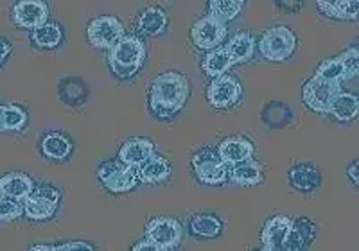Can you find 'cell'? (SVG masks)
Instances as JSON below:
<instances>
[{
  "label": "cell",
  "instance_id": "6da1fadb",
  "mask_svg": "<svg viewBox=\"0 0 359 251\" xmlns=\"http://www.w3.org/2000/svg\"><path fill=\"white\" fill-rule=\"evenodd\" d=\"M187 97V77L180 72H163L149 86V109L155 117L171 118L184 108Z\"/></svg>",
  "mask_w": 359,
  "mask_h": 251
},
{
  "label": "cell",
  "instance_id": "7a4b0ae2",
  "mask_svg": "<svg viewBox=\"0 0 359 251\" xmlns=\"http://www.w3.org/2000/svg\"><path fill=\"white\" fill-rule=\"evenodd\" d=\"M146 60V47L137 36H123L108 49V65L121 79H130L139 72Z\"/></svg>",
  "mask_w": 359,
  "mask_h": 251
},
{
  "label": "cell",
  "instance_id": "3957f363",
  "mask_svg": "<svg viewBox=\"0 0 359 251\" xmlns=\"http://www.w3.org/2000/svg\"><path fill=\"white\" fill-rule=\"evenodd\" d=\"M194 175L205 185H223L230 176L229 165L221 160L219 153L212 147H203L191 160Z\"/></svg>",
  "mask_w": 359,
  "mask_h": 251
},
{
  "label": "cell",
  "instance_id": "277c9868",
  "mask_svg": "<svg viewBox=\"0 0 359 251\" xmlns=\"http://www.w3.org/2000/svg\"><path fill=\"white\" fill-rule=\"evenodd\" d=\"M297 49V36L290 27L278 25L262 34L259 50L268 61H286Z\"/></svg>",
  "mask_w": 359,
  "mask_h": 251
},
{
  "label": "cell",
  "instance_id": "5b68a950",
  "mask_svg": "<svg viewBox=\"0 0 359 251\" xmlns=\"http://www.w3.org/2000/svg\"><path fill=\"white\" fill-rule=\"evenodd\" d=\"M99 182L104 185L110 192L121 194V192H130L140 182L139 169L137 167L126 165L124 162H107L102 163L97 170Z\"/></svg>",
  "mask_w": 359,
  "mask_h": 251
},
{
  "label": "cell",
  "instance_id": "8992f818",
  "mask_svg": "<svg viewBox=\"0 0 359 251\" xmlns=\"http://www.w3.org/2000/svg\"><path fill=\"white\" fill-rule=\"evenodd\" d=\"M339 92H341V83L327 81V79L314 76L304 85L302 99L307 108L316 114H329L332 101Z\"/></svg>",
  "mask_w": 359,
  "mask_h": 251
},
{
  "label": "cell",
  "instance_id": "52a82bcc",
  "mask_svg": "<svg viewBox=\"0 0 359 251\" xmlns=\"http://www.w3.org/2000/svg\"><path fill=\"white\" fill-rule=\"evenodd\" d=\"M22 203H24L25 217L33 219V221H47L56 214L60 192L47 185L34 186Z\"/></svg>",
  "mask_w": 359,
  "mask_h": 251
},
{
  "label": "cell",
  "instance_id": "ba28073f",
  "mask_svg": "<svg viewBox=\"0 0 359 251\" xmlns=\"http://www.w3.org/2000/svg\"><path fill=\"white\" fill-rule=\"evenodd\" d=\"M182 237H184V230L176 219L156 217L146 226V239L151 240L160 251L178 247Z\"/></svg>",
  "mask_w": 359,
  "mask_h": 251
},
{
  "label": "cell",
  "instance_id": "9c48e42d",
  "mask_svg": "<svg viewBox=\"0 0 359 251\" xmlns=\"http://www.w3.org/2000/svg\"><path fill=\"white\" fill-rule=\"evenodd\" d=\"M241 83L237 81L232 76H217L214 77V81L210 83L207 90L208 104L216 109H226L230 106L237 104V101L241 99Z\"/></svg>",
  "mask_w": 359,
  "mask_h": 251
},
{
  "label": "cell",
  "instance_id": "30bf717a",
  "mask_svg": "<svg viewBox=\"0 0 359 251\" xmlns=\"http://www.w3.org/2000/svg\"><path fill=\"white\" fill-rule=\"evenodd\" d=\"M86 36L97 49H110L124 36V27L115 17H99L88 24Z\"/></svg>",
  "mask_w": 359,
  "mask_h": 251
},
{
  "label": "cell",
  "instance_id": "8fae6325",
  "mask_svg": "<svg viewBox=\"0 0 359 251\" xmlns=\"http://www.w3.org/2000/svg\"><path fill=\"white\" fill-rule=\"evenodd\" d=\"M226 33H229L226 25L208 15L194 24V27L191 29V38L198 49L212 50L223 43Z\"/></svg>",
  "mask_w": 359,
  "mask_h": 251
},
{
  "label": "cell",
  "instance_id": "7c38bea8",
  "mask_svg": "<svg viewBox=\"0 0 359 251\" xmlns=\"http://www.w3.org/2000/svg\"><path fill=\"white\" fill-rule=\"evenodd\" d=\"M13 20L22 29H36L49 22V8L43 0H20L13 8Z\"/></svg>",
  "mask_w": 359,
  "mask_h": 251
},
{
  "label": "cell",
  "instance_id": "4fadbf2b",
  "mask_svg": "<svg viewBox=\"0 0 359 251\" xmlns=\"http://www.w3.org/2000/svg\"><path fill=\"white\" fill-rule=\"evenodd\" d=\"M291 226H293V221L286 215H277V217L269 219L261 233L262 247L268 251L284 250V243H286Z\"/></svg>",
  "mask_w": 359,
  "mask_h": 251
},
{
  "label": "cell",
  "instance_id": "5bb4252c",
  "mask_svg": "<svg viewBox=\"0 0 359 251\" xmlns=\"http://www.w3.org/2000/svg\"><path fill=\"white\" fill-rule=\"evenodd\" d=\"M221 160L229 167L237 165V163L250 160L253 156V144L245 137H229L217 146Z\"/></svg>",
  "mask_w": 359,
  "mask_h": 251
},
{
  "label": "cell",
  "instance_id": "9a60e30c",
  "mask_svg": "<svg viewBox=\"0 0 359 251\" xmlns=\"http://www.w3.org/2000/svg\"><path fill=\"white\" fill-rule=\"evenodd\" d=\"M287 182L300 192H314L322 185V172L309 162L297 163L287 172Z\"/></svg>",
  "mask_w": 359,
  "mask_h": 251
},
{
  "label": "cell",
  "instance_id": "2e32d148",
  "mask_svg": "<svg viewBox=\"0 0 359 251\" xmlns=\"http://www.w3.org/2000/svg\"><path fill=\"white\" fill-rule=\"evenodd\" d=\"M153 154H155V146H153L151 140H146V138H131L118 151V160L126 163V165L139 169Z\"/></svg>",
  "mask_w": 359,
  "mask_h": 251
},
{
  "label": "cell",
  "instance_id": "e0dca14e",
  "mask_svg": "<svg viewBox=\"0 0 359 251\" xmlns=\"http://www.w3.org/2000/svg\"><path fill=\"white\" fill-rule=\"evenodd\" d=\"M320 13L336 20H359V0H316Z\"/></svg>",
  "mask_w": 359,
  "mask_h": 251
},
{
  "label": "cell",
  "instance_id": "ac0fdd59",
  "mask_svg": "<svg viewBox=\"0 0 359 251\" xmlns=\"http://www.w3.org/2000/svg\"><path fill=\"white\" fill-rule=\"evenodd\" d=\"M34 189L33 179L24 172H9L0 178V194L24 201L29 192Z\"/></svg>",
  "mask_w": 359,
  "mask_h": 251
},
{
  "label": "cell",
  "instance_id": "d6986e66",
  "mask_svg": "<svg viewBox=\"0 0 359 251\" xmlns=\"http://www.w3.org/2000/svg\"><path fill=\"white\" fill-rule=\"evenodd\" d=\"M171 176V165H169L168 158L158 156V154H153L142 165L139 167V178L142 183H155L165 182V179Z\"/></svg>",
  "mask_w": 359,
  "mask_h": 251
},
{
  "label": "cell",
  "instance_id": "ffe728a7",
  "mask_svg": "<svg viewBox=\"0 0 359 251\" xmlns=\"http://www.w3.org/2000/svg\"><path fill=\"white\" fill-rule=\"evenodd\" d=\"M329 114L339 122H351L359 117V97L354 93L339 92L332 101Z\"/></svg>",
  "mask_w": 359,
  "mask_h": 251
},
{
  "label": "cell",
  "instance_id": "44dd1931",
  "mask_svg": "<svg viewBox=\"0 0 359 251\" xmlns=\"http://www.w3.org/2000/svg\"><path fill=\"white\" fill-rule=\"evenodd\" d=\"M41 153L49 160H65L72 153V142L62 133H50L41 140Z\"/></svg>",
  "mask_w": 359,
  "mask_h": 251
},
{
  "label": "cell",
  "instance_id": "7402d4cb",
  "mask_svg": "<svg viewBox=\"0 0 359 251\" xmlns=\"http://www.w3.org/2000/svg\"><path fill=\"white\" fill-rule=\"evenodd\" d=\"M224 49L233 63H245L255 53V38L248 33H239L226 43Z\"/></svg>",
  "mask_w": 359,
  "mask_h": 251
},
{
  "label": "cell",
  "instance_id": "603a6c76",
  "mask_svg": "<svg viewBox=\"0 0 359 251\" xmlns=\"http://www.w3.org/2000/svg\"><path fill=\"white\" fill-rule=\"evenodd\" d=\"M229 178L233 183H237V185H257V183L262 182V169L259 163H255L250 158L241 163H237V165H232Z\"/></svg>",
  "mask_w": 359,
  "mask_h": 251
},
{
  "label": "cell",
  "instance_id": "cb8c5ba5",
  "mask_svg": "<svg viewBox=\"0 0 359 251\" xmlns=\"http://www.w3.org/2000/svg\"><path fill=\"white\" fill-rule=\"evenodd\" d=\"M168 27V15L160 8H147L139 17L140 33L146 36H158Z\"/></svg>",
  "mask_w": 359,
  "mask_h": 251
},
{
  "label": "cell",
  "instance_id": "d4e9b609",
  "mask_svg": "<svg viewBox=\"0 0 359 251\" xmlns=\"http://www.w3.org/2000/svg\"><path fill=\"white\" fill-rule=\"evenodd\" d=\"M31 40L36 43L40 49H56L57 45L62 43L63 40V31L62 27L54 22H45L40 27L33 29Z\"/></svg>",
  "mask_w": 359,
  "mask_h": 251
},
{
  "label": "cell",
  "instance_id": "484cf974",
  "mask_svg": "<svg viewBox=\"0 0 359 251\" xmlns=\"http://www.w3.org/2000/svg\"><path fill=\"white\" fill-rule=\"evenodd\" d=\"M191 231L201 239H214L223 231L221 219L212 214H198L191 219Z\"/></svg>",
  "mask_w": 359,
  "mask_h": 251
},
{
  "label": "cell",
  "instance_id": "4316f807",
  "mask_svg": "<svg viewBox=\"0 0 359 251\" xmlns=\"http://www.w3.org/2000/svg\"><path fill=\"white\" fill-rule=\"evenodd\" d=\"M232 65L233 61L229 56V53H226V49H212L201 61V69L210 77L223 76Z\"/></svg>",
  "mask_w": 359,
  "mask_h": 251
},
{
  "label": "cell",
  "instance_id": "83f0119b",
  "mask_svg": "<svg viewBox=\"0 0 359 251\" xmlns=\"http://www.w3.org/2000/svg\"><path fill=\"white\" fill-rule=\"evenodd\" d=\"M241 2H237V0H210L208 9H210V17L226 24L241 13Z\"/></svg>",
  "mask_w": 359,
  "mask_h": 251
},
{
  "label": "cell",
  "instance_id": "f1b7e54d",
  "mask_svg": "<svg viewBox=\"0 0 359 251\" xmlns=\"http://www.w3.org/2000/svg\"><path fill=\"white\" fill-rule=\"evenodd\" d=\"M2 131H20L27 124V114L25 109L15 104H2Z\"/></svg>",
  "mask_w": 359,
  "mask_h": 251
},
{
  "label": "cell",
  "instance_id": "f546056e",
  "mask_svg": "<svg viewBox=\"0 0 359 251\" xmlns=\"http://www.w3.org/2000/svg\"><path fill=\"white\" fill-rule=\"evenodd\" d=\"M316 76L332 83H341L343 79H347L345 69H343V63L339 57H332V60L323 61L322 65L316 69Z\"/></svg>",
  "mask_w": 359,
  "mask_h": 251
},
{
  "label": "cell",
  "instance_id": "4dcf8cb0",
  "mask_svg": "<svg viewBox=\"0 0 359 251\" xmlns=\"http://www.w3.org/2000/svg\"><path fill=\"white\" fill-rule=\"evenodd\" d=\"M24 215V203L20 199L0 194V223H9Z\"/></svg>",
  "mask_w": 359,
  "mask_h": 251
},
{
  "label": "cell",
  "instance_id": "1f68e13d",
  "mask_svg": "<svg viewBox=\"0 0 359 251\" xmlns=\"http://www.w3.org/2000/svg\"><path fill=\"white\" fill-rule=\"evenodd\" d=\"M293 228L297 230V233L300 235V239L304 240L306 247H309L313 244V240L316 239V224L307 217H300L297 221H293Z\"/></svg>",
  "mask_w": 359,
  "mask_h": 251
},
{
  "label": "cell",
  "instance_id": "d6a6232c",
  "mask_svg": "<svg viewBox=\"0 0 359 251\" xmlns=\"http://www.w3.org/2000/svg\"><path fill=\"white\" fill-rule=\"evenodd\" d=\"M339 60H341L343 63V69H345L347 79L359 76V49L351 47V49L345 50V53L339 56Z\"/></svg>",
  "mask_w": 359,
  "mask_h": 251
},
{
  "label": "cell",
  "instance_id": "836d02e7",
  "mask_svg": "<svg viewBox=\"0 0 359 251\" xmlns=\"http://www.w3.org/2000/svg\"><path fill=\"white\" fill-rule=\"evenodd\" d=\"M70 250H94V246L88 243H81V240H74V243H63L53 246V251H70Z\"/></svg>",
  "mask_w": 359,
  "mask_h": 251
},
{
  "label": "cell",
  "instance_id": "e575fe53",
  "mask_svg": "<svg viewBox=\"0 0 359 251\" xmlns=\"http://www.w3.org/2000/svg\"><path fill=\"white\" fill-rule=\"evenodd\" d=\"M347 175H348V178H351V182L354 183V185L359 189V160H358V162L352 163L351 167H348Z\"/></svg>",
  "mask_w": 359,
  "mask_h": 251
},
{
  "label": "cell",
  "instance_id": "d590c367",
  "mask_svg": "<svg viewBox=\"0 0 359 251\" xmlns=\"http://www.w3.org/2000/svg\"><path fill=\"white\" fill-rule=\"evenodd\" d=\"M133 251H160V250L151 243V240L146 239V240H142V243L135 244Z\"/></svg>",
  "mask_w": 359,
  "mask_h": 251
},
{
  "label": "cell",
  "instance_id": "8d00e7d4",
  "mask_svg": "<svg viewBox=\"0 0 359 251\" xmlns=\"http://www.w3.org/2000/svg\"><path fill=\"white\" fill-rule=\"evenodd\" d=\"M9 53H11V47H9L8 41L0 40V65L4 63V60L8 57Z\"/></svg>",
  "mask_w": 359,
  "mask_h": 251
},
{
  "label": "cell",
  "instance_id": "74e56055",
  "mask_svg": "<svg viewBox=\"0 0 359 251\" xmlns=\"http://www.w3.org/2000/svg\"><path fill=\"white\" fill-rule=\"evenodd\" d=\"M352 47H355V49H359V38L354 41V45H352Z\"/></svg>",
  "mask_w": 359,
  "mask_h": 251
},
{
  "label": "cell",
  "instance_id": "f35d334b",
  "mask_svg": "<svg viewBox=\"0 0 359 251\" xmlns=\"http://www.w3.org/2000/svg\"><path fill=\"white\" fill-rule=\"evenodd\" d=\"M0 114H2V104H0ZM0 131H2V118H0Z\"/></svg>",
  "mask_w": 359,
  "mask_h": 251
},
{
  "label": "cell",
  "instance_id": "ab89813d",
  "mask_svg": "<svg viewBox=\"0 0 359 251\" xmlns=\"http://www.w3.org/2000/svg\"><path fill=\"white\" fill-rule=\"evenodd\" d=\"M237 2H241V4H243V2H245V0H237Z\"/></svg>",
  "mask_w": 359,
  "mask_h": 251
}]
</instances>
